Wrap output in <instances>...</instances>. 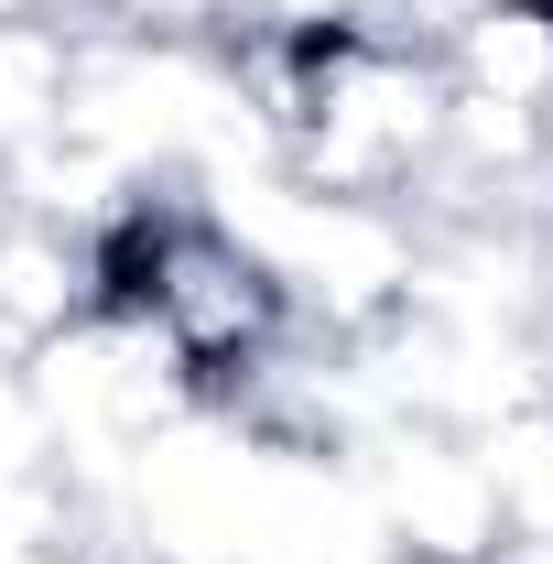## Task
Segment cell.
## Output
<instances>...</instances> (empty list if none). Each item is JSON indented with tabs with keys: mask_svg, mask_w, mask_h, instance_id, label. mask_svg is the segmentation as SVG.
<instances>
[{
	"mask_svg": "<svg viewBox=\"0 0 553 564\" xmlns=\"http://www.w3.org/2000/svg\"><path fill=\"white\" fill-rule=\"evenodd\" d=\"M445 141V55H423L402 33H358L337 66L315 76L304 120L282 131V174L304 196H380L402 207L434 174Z\"/></svg>",
	"mask_w": 553,
	"mask_h": 564,
	"instance_id": "cell-1",
	"label": "cell"
},
{
	"mask_svg": "<svg viewBox=\"0 0 553 564\" xmlns=\"http://www.w3.org/2000/svg\"><path fill=\"white\" fill-rule=\"evenodd\" d=\"M445 87L499 98V109H543L553 120V11L543 0H499L445 44Z\"/></svg>",
	"mask_w": 553,
	"mask_h": 564,
	"instance_id": "cell-2",
	"label": "cell"
},
{
	"mask_svg": "<svg viewBox=\"0 0 553 564\" xmlns=\"http://www.w3.org/2000/svg\"><path fill=\"white\" fill-rule=\"evenodd\" d=\"M66 76H76V33H55V22H0V152H22L33 131L66 120Z\"/></svg>",
	"mask_w": 553,
	"mask_h": 564,
	"instance_id": "cell-3",
	"label": "cell"
},
{
	"mask_svg": "<svg viewBox=\"0 0 553 564\" xmlns=\"http://www.w3.org/2000/svg\"><path fill=\"white\" fill-rule=\"evenodd\" d=\"M250 0H98V33H141V44H239Z\"/></svg>",
	"mask_w": 553,
	"mask_h": 564,
	"instance_id": "cell-4",
	"label": "cell"
},
{
	"mask_svg": "<svg viewBox=\"0 0 553 564\" xmlns=\"http://www.w3.org/2000/svg\"><path fill=\"white\" fill-rule=\"evenodd\" d=\"M55 467V434H44V402L22 380V358H0V478H33Z\"/></svg>",
	"mask_w": 553,
	"mask_h": 564,
	"instance_id": "cell-5",
	"label": "cell"
}]
</instances>
